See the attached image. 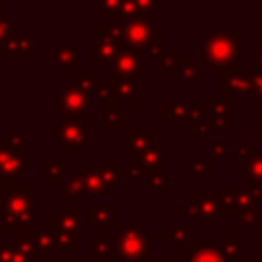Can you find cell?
Segmentation results:
<instances>
[{
  "label": "cell",
  "instance_id": "obj_6",
  "mask_svg": "<svg viewBox=\"0 0 262 262\" xmlns=\"http://www.w3.org/2000/svg\"><path fill=\"white\" fill-rule=\"evenodd\" d=\"M6 141H8V145H12L14 149H20V135H18L16 131H8V133H6Z\"/></svg>",
  "mask_w": 262,
  "mask_h": 262
},
{
  "label": "cell",
  "instance_id": "obj_3",
  "mask_svg": "<svg viewBox=\"0 0 262 262\" xmlns=\"http://www.w3.org/2000/svg\"><path fill=\"white\" fill-rule=\"evenodd\" d=\"M20 47H25L27 51H29V47H31V41L29 39H14V41H8V43H4V45H0V53H4V55H8V53H23V49Z\"/></svg>",
  "mask_w": 262,
  "mask_h": 262
},
{
  "label": "cell",
  "instance_id": "obj_4",
  "mask_svg": "<svg viewBox=\"0 0 262 262\" xmlns=\"http://www.w3.org/2000/svg\"><path fill=\"white\" fill-rule=\"evenodd\" d=\"M190 262H223L217 254H213V252H207V250H199V254L190 260Z\"/></svg>",
  "mask_w": 262,
  "mask_h": 262
},
{
  "label": "cell",
  "instance_id": "obj_2",
  "mask_svg": "<svg viewBox=\"0 0 262 262\" xmlns=\"http://www.w3.org/2000/svg\"><path fill=\"white\" fill-rule=\"evenodd\" d=\"M20 170H23V166L14 158V154L8 149V145L0 143V172L8 174V176H14V174H20Z\"/></svg>",
  "mask_w": 262,
  "mask_h": 262
},
{
  "label": "cell",
  "instance_id": "obj_1",
  "mask_svg": "<svg viewBox=\"0 0 262 262\" xmlns=\"http://www.w3.org/2000/svg\"><path fill=\"white\" fill-rule=\"evenodd\" d=\"M31 188L16 190V192H2L0 194V223H6V227L23 225L31 221Z\"/></svg>",
  "mask_w": 262,
  "mask_h": 262
},
{
  "label": "cell",
  "instance_id": "obj_5",
  "mask_svg": "<svg viewBox=\"0 0 262 262\" xmlns=\"http://www.w3.org/2000/svg\"><path fill=\"white\" fill-rule=\"evenodd\" d=\"M10 31H12V23L4 16V10H0V41L10 37Z\"/></svg>",
  "mask_w": 262,
  "mask_h": 262
}]
</instances>
